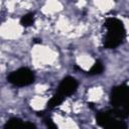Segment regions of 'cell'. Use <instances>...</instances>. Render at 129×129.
<instances>
[{
  "instance_id": "6da1fadb",
  "label": "cell",
  "mask_w": 129,
  "mask_h": 129,
  "mask_svg": "<svg viewBox=\"0 0 129 129\" xmlns=\"http://www.w3.org/2000/svg\"><path fill=\"white\" fill-rule=\"evenodd\" d=\"M106 33L103 37V45L105 48L113 49L123 43L126 37V29L124 23L116 17H108L104 22Z\"/></svg>"
},
{
  "instance_id": "7a4b0ae2",
  "label": "cell",
  "mask_w": 129,
  "mask_h": 129,
  "mask_svg": "<svg viewBox=\"0 0 129 129\" xmlns=\"http://www.w3.org/2000/svg\"><path fill=\"white\" fill-rule=\"evenodd\" d=\"M110 110L117 118L125 119L129 117V86L119 85L112 88L110 93Z\"/></svg>"
},
{
  "instance_id": "3957f363",
  "label": "cell",
  "mask_w": 129,
  "mask_h": 129,
  "mask_svg": "<svg viewBox=\"0 0 129 129\" xmlns=\"http://www.w3.org/2000/svg\"><path fill=\"white\" fill-rule=\"evenodd\" d=\"M96 123L103 129H128L126 123L117 118L110 110L97 112Z\"/></svg>"
},
{
  "instance_id": "277c9868",
  "label": "cell",
  "mask_w": 129,
  "mask_h": 129,
  "mask_svg": "<svg viewBox=\"0 0 129 129\" xmlns=\"http://www.w3.org/2000/svg\"><path fill=\"white\" fill-rule=\"evenodd\" d=\"M35 80L34 73L28 68H20L11 72L7 76V81L16 87H26L31 85Z\"/></svg>"
},
{
  "instance_id": "5b68a950",
  "label": "cell",
  "mask_w": 129,
  "mask_h": 129,
  "mask_svg": "<svg viewBox=\"0 0 129 129\" xmlns=\"http://www.w3.org/2000/svg\"><path fill=\"white\" fill-rule=\"evenodd\" d=\"M77 89H78L77 80L73 77H66L59 83L57 90H56V94L66 99L67 97L75 94Z\"/></svg>"
},
{
  "instance_id": "8992f818",
  "label": "cell",
  "mask_w": 129,
  "mask_h": 129,
  "mask_svg": "<svg viewBox=\"0 0 129 129\" xmlns=\"http://www.w3.org/2000/svg\"><path fill=\"white\" fill-rule=\"evenodd\" d=\"M23 124L24 122L19 118H11L5 123L4 129H23Z\"/></svg>"
},
{
  "instance_id": "52a82bcc",
  "label": "cell",
  "mask_w": 129,
  "mask_h": 129,
  "mask_svg": "<svg viewBox=\"0 0 129 129\" xmlns=\"http://www.w3.org/2000/svg\"><path fill=\"white\" fill-rule=\"evenodd\" d=\"M64 101V98H62L61 96H59V95H57L56 93L49 99V101L47 102V104H46V107H47V109H53V108H55V107H57V106H59L62 102Z\"/></svg>"
},
{
  "instance_id": "ba28073f",
  "label": "cell",
  "mask_w": 129,
  "mask_h": 129,
  "mask_svg": "<svg viewBox=\"0 0 129 129\" xmlns=\"http://www.w3.org/2000/svg\"><path fill=\"white\" fill-rule=\"evenodd\" d=\"M103 72H104V66H103L102 61L96 60L95 63L90 69V71L88 72V75L89 76H97V75H101Z\"/></svg>"
},
{
  "instance_id": "9c48e42d",
  "label": "cell",
  "mask_w": 129,
  "mask_h": 129,
  "mask_svg": "<svg viewBox=\"0 0 129 129\" xmlns=\"http://www.w3.org/2000/svg\"><path fill=\"white\" fill-rule=\"evenodd\" d=\"M34 23V13H27L20 18V24L24 27L31 26Z\"/></svg>"
},
{
  "instance_id": "30bf717a",
  "label": "cell",
  "mask_w": 129,
  "mask_h": 129,
  "mask_svg": "<svg viewBox=\"0 0 129 129\" xmlns=\"http://www.w3.org/2000/svg\"><path fill=\"white\" fill-rule=\"evenodd\" d=\"M43 121H44V123H45V125H46V127L48 129H57L56 125L53 123V121L49 117H44L43 118Z\"/></svg>"
},
{
  "instance_id": "8fae6325",
  "label": "cell",
  "mask_w": 129,
  "mask_h": 129,
  "mask_svg": "<svg viewBox=\"0 0 129 129\" xmlns=\"http://www.w3.org/2000/svg\"><path fill=\"white\" fill-rule=\"evenodd\" d=\"M23 129H36V126L31 122H24Z\"/></svg>"
},
{
  "instance_id": "7c38bea8",
  "label": "cell",
  "mask_w": 129,
  "mask_h": 129,
  "mask_svg": "<svg viewBox=\"0 0 129 129\" xmlns=\"http://www.w3.org/2000/svg\"><path fill=\"white\" fill-rule=\"evenodd\" d=\"M34 42H37V43H40V42H41V39H34Z\"/></svg>"
}]
</instances>
